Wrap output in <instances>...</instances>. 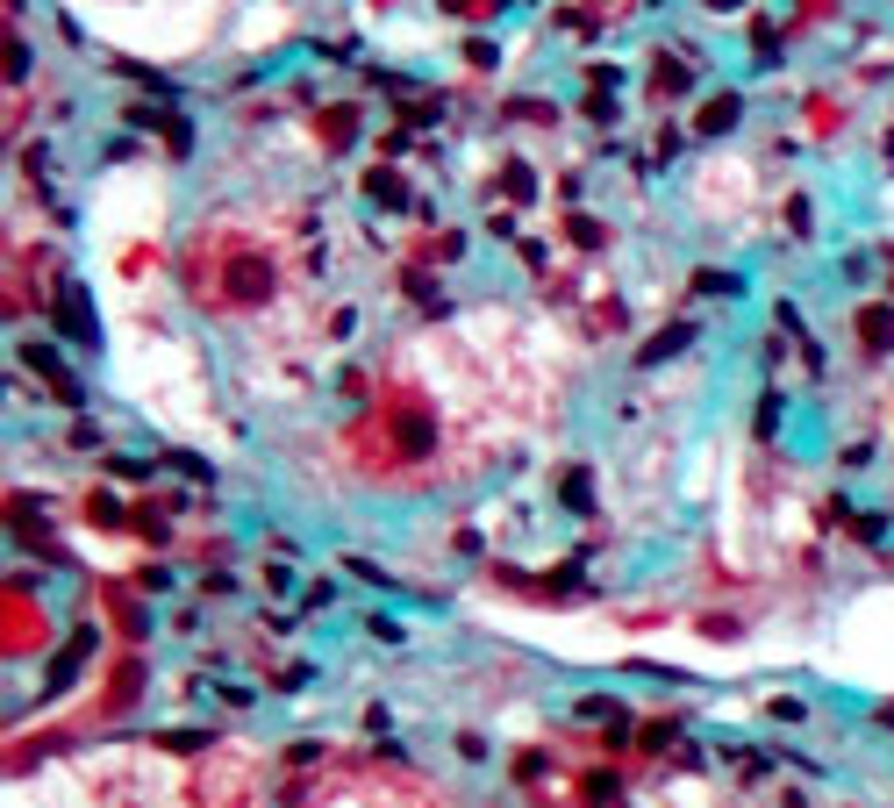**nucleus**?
I'll list each match as a JSON object with an SVG mask.
<instances>
[{"label":"nucleus","instance_id":"1","mask_svg":"<svg viewBox=\"0 0 894 808\" xmlns=\"http://www.w3.org/2000/svg\"><path fill=\"white\" fill-rule=\"evenodd\" d=\"M22 365H29L36 379H43V387H58V401H65V408H87V387H79V379L65 373V358H58V344H43V337H22Z\"/></svg>","mask_w":894,"mask_h":808},{"label":"nucleus","instance_id":"2","mask_svg":"<svg viewBox=\"0 0 894 808\" xmlns=\"http://www.w3.org/2000/svg\"><path fill=\"white\" fill-rule=\"evenodd\" d=\"M51 337H72V344H101V329H93V308H87V287L65 279L51 293Z\"/></svg>","mask_w":894,"mask_h":808},{"label":"nucleus","instance_id":"3","mask_svg":"<svg viewBox=\"0 0 894 808\" xmlns=\"http://www.w3.org/2000/svg\"><path fill=\"white\" fill-rule=\"evenodd\" d=\"M87 658H93V630H72V636H65V652L43 666V702H58V694H65L72 680L87 672Z\"/></svg>","mask_w":894,"mask_h":808},{"label":"nucleus","instance_id":"4","mask_svg":"<svg viewBox=\"0 0 894 808\" xmlns=\"http://www.w3.org/2000/svg\"><path fill=\"white\" fill-rule=\"evenodd\" d=\"M852 329H859L866 358H887L894 351V301H859V308H852Z\"/></svg>","mask_w":894,"mask_h":808},{"label":"nucleus","instance_id":"5","mask_svg":"<svg viewBox=\"0 0 894 808\" xmlns=\"http://www.w3.org/2000/svg\"><path fill=\"white\" fill-rule=\"evenodd\" d=\"M738 122H744V93L722 87V93H708V101L694 108V137H730Z\"/></svg>","mask_w":894,"mask_h":808},{"label":"nucleus","instance_id":"6","mask_svg":"<svg viewBox=\"0 0 894 808\" xmlns=\"http://www.w3.org/2000/svg\"><path fill=\"white\" fill-rule=\"evenodd\" d=\"M688 344H694V323H666V329L652 337V344L637 351V373H652V365H672V358H680Z\"/></svg>","mask_w":894,"mask_h":808},{"label":"nucleus","instance_id":"7","mask_svg":"<svg viewBox=\"0 0 894 808\" xmlns=\"http://www.w3.org/2000/svg\"><path fill=\"white\" fill-rule=\"evenodd\" d=\"M688 287L702 293V301H744V293H752V279H744V273H722V265H702Z\"/></svg>","mask_w":894,"mask_h":808},{"label":"nucleus","instance_id":"8","mask_svg":"<svg viewBox=\"0 0 894 808\" xmlns=\"http://www.w3.org/2000/svg\"><path fill=\"white\" fill-rule=\"evenodd\" d=\"M365 201H373V207H394V215H401V207H408V179H401L394 165H373V173H365Z\"/></svg>","mask_w":894,"mask_h":808},{"label":"nucleus","instance_id":"9","mask_svg":"<svg viewBox=\"0 0 894 808\" xmlns=\"http://www.w3.org/2000/svg\"><path fill=\"white\" fill-rule=\"evenodd\" d=\"M558 501H566L572 516H594V472H587V465H566V472H558Z\"/></svg>","mask_w":894,"mask_h":808},{"label":"nucleus","instance_id":"10","mask_svg":"<svg viewBox=\"0 0 894 808\" xmlns=\"http://www.w3.org/2000/svg\"><path fill=\"white\" fill-rule=\"evenodd\" d=\"M558 237H566V243H572V251H602V243H608V229H602V223H594V215H580V207H572L566 223H558Z\"/></svg>","mask_w":894,"mask_h":808},{"label":"nucleus","instance_id":"11","mask_svg":"<svg viewBox=\"0 0 894 808\" xmlns=\"http://www.w3.org/2000/svg\"><path fill=\"white\" fill-rule=\"evenodd\" d=\"M501 193H508V215H516V207L537 193V173L522 165V157H508V165H501Z\"/></svg>","mask_w":894,"mask_h":808},{"label":"nucleus","instance_id":"12","mask_svg":"<svg viewBox=\"0 0 894 808\" xmlns=\"http://www.w3.org/2000/svg\"><path fill=\"white\" fill-rule=\"evenodd\" d=\"M101 472H108V480H122V487H143V480H151V465L129 458V451H101Z\"/></svg>","mask_w":894,"mask_h":808},{"label":"nucleus","instance_id":"13","mask_svg":"<svg viewBox=\"0 0 894 808\" xmlns=\"http://www.w3.org/2000/svg\"><path fill=\"white\" fill-rule=\"evenodd\" d=\"M158 465H165V472H179V480H193V487H215V465L193 458V451H165Z\"/></svg>","mask_w":894,"mask_h":808},{"label":"nucleus","instance_id":"14","mask_svg":"<svg viewBox=\"0 0 894 808\" xmlns=\"http://www.w3.org/2000/svg\"><path fill=\"white\" fill-rule=\"evenodd\" d=\"M844 536H852V544H887V516H880V508H852Z\"/></svg>","mask_w":894,"mask_h":808},{"label":"nucleus","instance_id":"15","mask_svg":"<svg viewBox=\"0 0 894 808\" xmlns=\"http://www.w3.org/2000/svg\"><path fill=\"white\" fill-rule=\"evenodd\" d=\"M572 716H587V722H622L630 708H622L616 694H580V702H572Z\"/></svg>","mask_w":894,"mask_h":808},{"label":"nucleus","instance_id":"16","mask_svg":"<svg viewBox=\"0 0 894 808\" xmlns=\"http://www.w3.org/2000/svg\"><path fill=\"white\" fill-rule=\"evenodd\" d=\"M508 773H516L522 787H537V780L551 773V752H537V744H530V752H516V758H508Z\"/></svg>","mask_w":894,"mask_h":808},{"label":"nucleus","instance_id":"17","mask_svg":"<svg viewBox=\"0 0 894 808\" xmlns=\"http://www.w3.org/2000/svg\"><path fill=\"white\" fill-rule=\"evenodd\" d=\"M622 79H630L622 65H608V58H587V87H594V93H622Z\"/></svg>","mask_w":894,"mask_h":808},{"label":"nucleus","instance_id":"18","mask_svg":"<svg viewBox=\"0 0 894 808\" xmlns=\"http://www.w3.org/2000/svg\"><path fill=\"white\" fill-rule=\"evenodd\" d=\"M652 87H658V93H688V87H694V72H688V65H672V58H658Z\"/></svg>","mask_w":894,"mask_h":808},{"label":"nucleus","instance_id":"19","mask_svg":"<svg viewBox=\"0 0 894 808\" xmlns=\"http://www.w3.org/2000/svg\"><path fill=\"white\" fill-rule=\"evenodd\" d=\"M580 801H587V808H616V780H608V773H587V780H580Z\"/></svg>","mask_w":894,"mask_h":808},{"label":"nucleus","instance_id":"20","mask_svg":"<svg viewBox=\"0 0 894 808\" xmlns=\"http://www.w3.org/2000/svg\"><path fill=\"white\" fill-rule=\"evenodd\" d=\"M780 408H788V401H780V394H758V415H752V430H758V437H780Z\"/></svg>","mask_w":894,"mask_h":808},{"label":"nucleus","instance_id":"21","mask_svg":"<svg viewBox=\"0 0 894 808\" xmlns=\"http://www.w3.org/2000/svg\"><path fill=\"white\" fill-rule=\"evenodd\" d=\"M207 730H158V752H201Z\"/></svg>","mask_w":894,"mask_h":808},{"label":"nucleus","instance_id":"22","mask_svg":"<svg viewBox=\"0 0 894 808\" xmlns=\"http://www.w3.org/2000/svg\"><path fill=\"white\" fill-rule=\"evenodd\" d=\"M365 636H373V644H408V630H401L394 616H365Z\"/></svg>","mask_w":894,"mask_h":808},{"label":"nucleus","instance_id":"23","mask_svg":"<svg viewBox=\"0 0 894 808\" xmlns=\"http://www.w3.org/2000/svg\"><path fill=\"white\" fill-rule=\"evenodd\" d=\"M287 766H293V773H309V766H323V744H315V737L287 744Z\"/></svg>","mask_w":894,"mask_h":808},{"label":"nucleus","instance_id":"24","mask_svg":"<svg viewBox=\"0 0 894 808\" xmlns=\"http://www.w3.org/2000/svg\"><path fill=\"white\" fill-rule=\"evenodd\" d=\"M458 758H465V766H487V737H480V730H458Z\"/></svg>","mask_w":894,"mask_h":808},{"label":"nucleus","instance_id":"25","mask_svg":"<svg viewBox=\"0 0 894 808\" xmlns=\"http://www.w3.org/2000/svg\"><path fill=\"white\" fill-rule=\"evenodd\" d=\"M351 122H358V115H351V108H337V115H323V137H329V143H351Z\"/></svg>","mask_w":894,"mask_h":808},{"label":"nucleus","instance_id":"26","mask_svg":"<svg viewBox=\"0 0 894 808\" xmlns=\"http://www.w3.org/2000/svg\"><path fill=\"white\" fill-rule=\"evenodd\" d=\"M43 165H58V157H51V143H29V151H22V173H43ZM36 187H43V179H36Z\"/></svg>","mask_w":894,"mask_h":808},{"label":"nucleus","instance_id":"27","mask_svg":"<svg viewBox=\"0 0 894 808\" xmlns=\"http://www.w3.org/2000/svg\"><path fill=\"white\" fill-rule=\"evenodd\" d=\"M587 122H602L608 129V122H616V93H587Z\"/></svg>","mask_w":894,"mask_h":808},{"label":"nucleus","instance_id":"28","mask_svg":"<svg viewBox=\"0 0 894 808\" xmlns=\"http://www.w3.org/2000/svg\"><path fill=\"white\" fill-rule=\"evenodd\" d=\"M137 586H143V594H173V572H165V566H143Z\"/></svg>","mask_w":894,"mask_h":808},{"label":"nucleus","instance_id":"29","mask_svg":"<svg viewBox=\"0 0 894 808\" xmlns=\"http://www.w3.org/2000/svg\"><path fill=\"white\" fill-rule=\"evenodd\" d=\"M309 680H315V666H287V672L273 680V694H293V687H309Z\"/></svg>","mask_w":894,"mask_h":808},{"label":"nucleus","instance_id":"30","mask_svg":"<svg viewBox=\"0 0 894 808\" xmlns=\"http://www.w3.org/2000/svg\"><path fill=\"white\" fill-rule=\"evenodd\" d=\"M838 465H844V472H866V465H873V444H844Z\"/></svg>","mask_w":894,"mask_h":808},{"label":"nucleus","instance_id":"31","mask_svg":"<svg viewBox=\"0 0 894 808\" xmlns=\"http://www.w3.org/2000/svg\"><path fill=\"white\" fill-rule=\"evenodd\" d=\"M558 201L580 207V201H587V179H580V173H558Z\"/></svg>","mask_w":894,"mask_h":808},{"label":"nucleus","instance_id":"32","mask_svg":"<svg viewBox=\"0 0 894 808\" xmlns=\"http://www.w3.org/2000/svg\"><path fill=\"white\" fill-rule=\"evenodd\" d=\"M672 737H680V722H652V730H644V752H666Z\"/></svg>","mask_w":894,"mask_h":808},{"label":"nucleus","instance_id":"33","mask_svg":"<svg viewBox=\"0 0 894 808\" xmlns=\"http://www.w3.org/2000/svg\"><path fill=\"white\" fill-rule=\"evenodd\" d=\"M351 572H358V580H365V586H379V594H387V586H394V580H387V572H379V566H373V558H351Z\"/></svg>","mask_w":894,"mask_h":808},{"label":"nucleus","instance_id":"34","mask_svg":"<svg viewBox=\"0 0 894 808\" xmlns=\"http://www.w3.org/2000/svg\"><path fill=\"white\" fill-rule=\"evenodd\" d=\"M265 594H279V602H287V594H293V572H287V566H265Z\"/></svg>","mask_w":894,"mask_h":808},{"label":"nucleus","instance_id":"35","mask_svg":"<svg viewBox=\"0 0 894 808\" xmlns=\"http://www.w3.org/2000/svg\"><path fill=\"white\" fill-rule=\"evenodd\" d=\"M201 594H237V572H201Z\"/></svg>","mask_w":894,"mask_h":808},{"label":"nucleus","instance_id":"36","mask_svg":"<svg viewBox=\"0 0 894 808\" xmlns=\"http://www.w3.org/2000/svg\"><path fill=\"white\" fill-rule=\"evenodd\" d=\"M708 8H716V15H738V8H744V0H708Z\"/></svg>","mask_w":894,"mask_h":808},{"label":"nucleus","instance_id":"37","mask_svg":"<svg viewBox=\"0 0 894 808\" xmlns=\"http://www.w3.org/2000/svg\"><path fill=\"white\" fill-rule=\"evenodd\" d=\"M880 730H894V702H887V708H880Z\"/></svg>","mask_w":894,"mask_h":808}]
</instances>
